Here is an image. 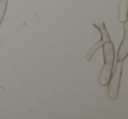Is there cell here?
<instances>
[{"instance_id":"1","label":"cell","mask_w":128,"mask_h":119,"mask_svg":"<svg viewBox=\"0 0 128 119\" xmlns=\"http://www.w3.org/2000/svg\"><path fill=\"white\" fill-rule=\"evenodd\" d=\"M104 46V64L100 75V84L103 86L107 85L112 75L113 62L115 59V50L112 41H107Z\"/></svg>"},{"instance_id":"2","label":"cell","mask_w":128,"mask_h":119,"mask_svg":"<svg viewBox=\"0 0 128 119\" xmlns=\"http://www.w3.org/2000/svg\"><path fill=\"white\" fill-rule=\"evenodd\" d=\"M122 65L123 61H118L115 70L112 73V75H110L108 86V97L110 99H117L118 96L119 82H120L121 73H122Z\"/></svg>"},{"instance_id":"3","label":"cell","mask_w":128,"mask_h":119,"mask_svg":"<svg viewBox=\"0 0 128 119\" xmlns=\"http://www.w3.org/2000/svg\"><path fill=\"white\" fill-rule=\"evenodd\" d=\"M94 26H96V28L99 30V32H101V35H102V39H100L98 42H96L95 45H93V46L90 48V49L88 51V53H86V56H85V60L87 61H90L91 60V58H92L93 54H94V53L96 51V50H98L100 47H101L102 46H103L105 42H107V41H110V36H109L108 34V32H107V29L106 27H105L104 24V22L102 21H98V22H95L94 24Z\"/></svg>"},{"instance_id":"4","label":"cell","mask_w":128,"mask_h":119,"mask_svg":"<svg viewBox=\"0 0 128 119\" xmlns=\"http://www.w3.org/2000/svg\"><path fill=\"white\" fill-rule=\"evenodd\" d=\"M124 39L121 43L120 46H119L118 53V61H124L126 59V55L128 53V35H127V21L124 22Z\"/></svg>"},{"instance_id":"5","label":"cell","mask_w":128,"mask_h":119,"mask_svg":"<svg viewBox=\"0 0 128 119\" xmlns=\"http://www.w3.org/2000/svg\"><path fill=\"white\" fill-rule=\"evenodd\" d=\"M127 9L128 0H120V4H119V20L122 23L127 21Z\"/></svg>"},{"instance_id":"6","label":"cell","mask_w":128,"mask_h":119,"mask_svg":"<svg viewBox=\"0 0 128 119\" xmlns=\"http://www.w3.org/2000/svg\"><path fill=\"white\" fill-rule=\"evenodd\" d=\"M6 6H7V0H0V24L2 22L4 15L6 13Z\"/></svg>"}]
</instances>
